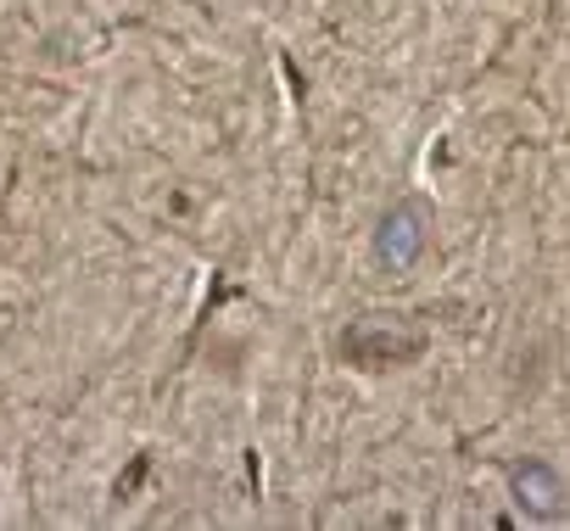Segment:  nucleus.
I'll return each instance as SVG.
<instances>
[{
    "label": "nucleus",
    "instance_id": "obj_1",
    "mask_svg": "<svg viewBox=\"0 0 570 531\" xmlns=\"http://www.w3.org/2000/svg\"><path fill=\"white\" fill-rule=\"evenodd\" d=\"M347 358L364 364V370H386V364H403L425 347V331L409 319V314H364L347 336H342Z\"/></svg>",
    "mask_w": 570,
    "mask_h": 531
},
{
    "label": "nucleus",
    "instance_id": "obj_2",
    "mask_svg": "<svg viewBox=\"0 0 570 531\" xmlns=\"http://www.w3.org/2000/svg\"><path fill=\"white\" fill-rule=\"evenodd\" d=\"M425 240H431L425 207H420V201H397V207L381 218V229H375V257H381V269L409 275L414 263L425 257Z\"/></svg>",
    "mask_w": 570,
    "mask_h": 531
},
{
    "label": "nucleus",
    "instance_id": "obj_3",
    "mask_svg": "<svg viewBox=\"0 0 570 531\" xmlns=\"http://www.w3.org/2000/svg\"><path fill=\"white\" fill-rule=\"evenodd\" d=\"M509 492H514V503H520L525 514H537V520H559V514L570 509V492H564L559 470L542 464V459L514 464V470H509Z\"/></svg>",
    "mask_w": 570,
    "mask_h": 531
}]
</instances>
